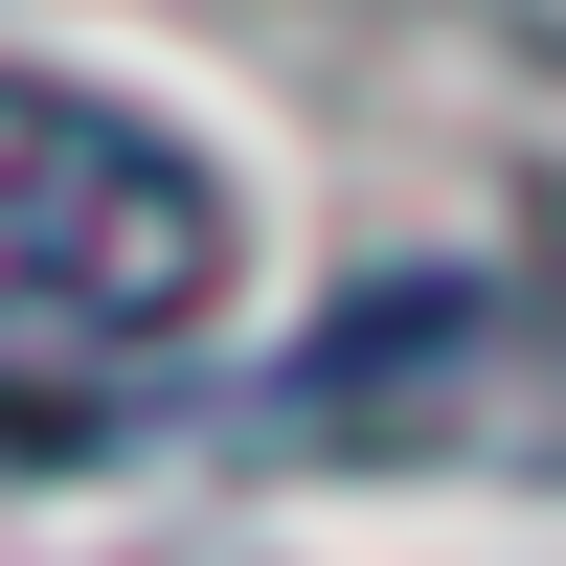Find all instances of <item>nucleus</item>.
<instances>
[{
  "label": "nucleus",
  "instance_id": "obj_1",
  "mask_svg": "<svg viewBox=\"0 0 566 566\" xmlns=\"http://www.w3.org/2000/svg\"><path fill=\"white\" fill-rule=\"evenodd\" d=\"M227 317V181L114 91L0 69V408H114Z\"/></svg>",
  "mask_w": 566,
  "mask_h": 566
}]
</instances>
